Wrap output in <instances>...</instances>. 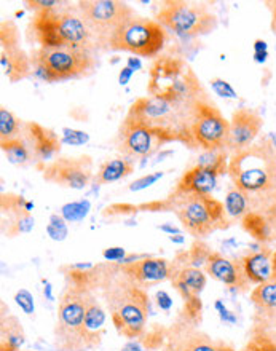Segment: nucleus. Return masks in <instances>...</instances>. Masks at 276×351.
<instances>
[{
  "label": "nucleus",
  "mask_w": 276,
  "mask_h": 351,
  "mask_svg": "<svg viewBox=\"0 0 276 351\" xmlns=\"http://www.w3.org/2000/svg\"><path fill=\"white\" fill-rule=\"evenodd\" d=\"M31 61L34 74L47 84L86 77L96 67L93 53L74 48H38Z\"/></svg>",
  "instance_id": "6e6552de"
},
{
  "label": "nucleus",
  "mask_w": 276,
  "mask_h": 351,
  "mask_svg": "<svg viewBox=\"0 0 276 351\" xmlns=\"http://www.w3.org/2000/svg\"><path fill=\"white\" fill-rule=\"evenodd\" d=\"M251 300L260 315L276 321V276L265 285H259L251 292Z\"/></svg>",
  "instance_id": "5701e85b"
},
{
  "label": "nucleus",
  "mask_w": 276,
  "mask_h": 351,
  "mask_svg": "<svg viewBox=\"0 0 276 351\" xmlns=\"http://www.w3.org/2000/svg\"><path fill=\"white\" fill-rule=\"evenodd\" d=\"M171 281L186 300V311L190 318H197L201 311L200 294L206 286V275L197 267H179L173 263Z\"/></svg>",
  "instance_id": "dca6fc26"
},
{
  "label": "nucleus",
  "mask_w": 276,
  "mask_h": 351,
  "mask_svg": "<svg viewBox=\"0 0 276 351\" xmlns=\"http://www.w3.org/2000/svg\"><path fill=\"white\" fill-rule=\"evenodd\" d=\"M241 271L251 285H265L275 278L273 251L264 246L259 251L249 252L238 261Z\"/></svg>",
  "instance_id": "6ab92c4d"
},
{
  "label": "nucleus",
  "mask_w": 276,
  "mask_h": 351,
  "mask_svg": "<svg viewBox=\"0 0 276 351\" xmlns=\"http://www.w3.org/2000/svg\"><path fill=\"white\" fill-rule=\"evenodd\" d=\"M267 42L265 40H255L254 42V53H260V51H267Z\"/></svg>",
  "instance_id": "8fccbe9b"
},
{
  "label": "nucleus",
  "mask_w": 276,
  "mask_h": 351,
  "mask_svg": "<svg viewBox=\"0 0 276 351\" xmlns=\"http://www.w3.org/2000/svg\"><path fill=\"white\" fill-rule=\"evenodd\" d=\"M273 339V343H275V348H276V335H275V337H272Z\"/></svg>",
  "instance_id": "13d9d810"
},
{
  "label": "nucleus",
  "mask_w": 276,
  "mask_h": 351,
  "mask_svg": "<svg viewBox=\"0 0 276 351\" xmlns=\"http://www.w3.org/2000/svg\"><path fill=\"white\" fill-rule=\"evenodd\" d=\"M2 150L3 154L7 155L8 162L14 165H26L31 162V158L34 157L31 147H29L27 143L23 138L2 143Z\"/></svg>",
  "instance_id": "c85d7f7f"
},
{
  "label": "nucleus",
  "mask_w": 276,
  "mask_h": 351,
  "mask_svg": "<svg viewBox=\"0 0 276 351\" xmlns=\"http://www.w3.org/2000/svg\"><path fill=\"white\" fill-rule=\"evenodd\" d=\"M264 126V119L258 112L248 107H241L234 112L230 120V138L227 152H240L253 145L258 141Z\"/></svg>",
  "instance_id": "2eb2a0df"
},
{
  "label": "nucleus",
  "mask_w": 276,
  "mask_h": 351,
  "mask_svg": "<svg viewBox=\"0 0 276 351\" xmlns=\"http://www.w3.org/2000/svg\"><path fill=\"white\" fill-rule=\"evenodd\" d=\"M273 270H275V276H276V251L273 252Z\"/></svg>",
  "instance_id": "4d7b16f0"
},
{
  "label": "nucleus",
  "mask_w": 276,
  "mask_h": 351,
  "mask_svg": "<svg viewBox=\"0 0 276 351\" xmlns=\"http://www.w3.org/2000/svg\"><path fill=\"white\" fill-rule=\"evenodd\" d=\"M225 211L227 216L234 219H241V221H243V217L251 211L248 197H246L240 189H236L235 185L225 195Z\"/></svg>",
  "instance_id": "cd10ccee"
},
{
  "label": "nucleus",
  "mask_w": 276,
  "mask_h": 351,
  "mask_svg": "<svg viewBox=\"0 0 276 351\" xmlns=\"http://www.w3.org/2000/svg\"><path fill=\"white\" fill-rule=\"evenodd\" d=\"M160 230L164 232V233H168L169 237H171V235H179V228L169 226V223H164V226H160Z\"/></svg>",
  "instance_id": "09e8293b"
},
{
  "label": "nucleus",
  "mask_w": 276,
  "mask_h": 351,
  "mask_svg": "<svg viewBox=\"0 0 276 351\" xmlns=\"http://www.w3.org/2000/svg\"><path fill=\"white\" fill-rule=\"evenodd\" d=\"M0 66H2L3 74L12 84L26 79L32 71L31 56L21 47L3 48L0 51Z\"/></svg>",
  "instance_id": "4be33fe9"
},
{
  "label": "nucleus",
  "mask_w": 276,
  "mask_h": 351,
  "mask_svg": "<svg viewBox=\"0 0 276 351\" xmlns=\"http://www.w3.org/2000/svg\"><path fill=\"white\" fill-rule=\"evenodd\" d=\"M77 5L81 19L93 34L96 50H110L114 37L136 16L134 10L120 0H84Z\"/></svg>",
  "instance_id": "1a4fd4ad"
},
{
  "label": "nucleus",
  "mask_w": 276,
  "mask_h": 351,
  "mask_svg": "<svg viewBox=\"0 0 276 351\" xmlns=\"http://www.w3.org/2000/svg\"><path fill=\"white\" fill-rule=\"evenodd\" d=\"M267 5L270 7V10H272V27L276 32V0L275 2H267Z\"/></svg>",
  "instance_id": "603ef678"
},
{
  "label": "nucleus",
  "mask_w": 276,
  "mask_h": 351,
  "mask_svg": "<svg viewBox=\"0 0 276 351\" xmlns=\"http://www.w3.org/2000/svg\"><path fill=\"white\" fill-rule=\"evenodd\" d=\"M182 351H235L230 345H225L224 342H217V340H212L210 337H205V335H197L188 340L186 347Z\"/></svg>",
  "instance_id": "2f4dec72"
},
{
  "label": "nucleus",
  "mask_w": 276,
  "mask_h": 351,
  "mask_svg": "<svg viewBox=\"0 0 276 351\" xmlns=\"http://www.w3.org/2000/svg\"><path fill=\"white\" fill-rule=\"evenodd\" d=\"M214 306H216V310L219 311L221 319L224 321V323H229V324H235V323H236V316H235L234 313H231V311L227 310V306L224 305V302H222V300H216Z\"/></svg>",
  "instance_id": "79ce46f5"
},
{
  "label": "nucleus",
  "mask_w": 276,
  "mask_h": 351,
  "mask_svg": "<svg viewBox=\"0 0 276 351\" xmlns=\"http://www.w3.org/2000/svg\"><path fill=\"white\" fill-rule=\"evenodd\" d=\"M104 323H105V311L103 306L98 304V300L95 299V295L90 294L88 304H86V311H85V330L95 348L98 347L101 342V335H103V330H104Z\"/></svg>",
  "instance_id": "b1692460"
},
{
  "label": "nucleus",
  "mask_w": 276,
  "mask_h": 351,
  "mask_svg": "<svg viewBox=\"0 0 276 351\" xmlns=\"http://www.w3.org/2000/svg\"><path fill=\"white\" fill-rule=\"evenodd\" d=\"M133 72H134V71L129 69V67H123L122 72H120V77H118L120 84H122V85H127L128 82H129V79H131Z\"/></svg>",
  "instance_id": "49530a36"
},
{
  "label": "nucleus",
  "mask_w": 276,
  "mask_h": 351,
  "mask_svg": "<svg viewBox=\"0 0 276 351\" xmlns=\"http://www.w3.org/2000/svg\"><path fill=\"white\" fill-rule=\"evenodd\" d=\"M231 182L248 197L251 211L264 214L276 199V149L267 138L231 154Z\"/></svg>",
  "instance_id": "f257e3e1"
},
{
  "label": "nucleus",
  "mask_w": 276,
  "mask_h": 351,
  "mask_svg": "<svg viewBox=\"0 0 276 351\" xmlns=\"http://www.w3.org/2000/svg\"><path fill=\"white\" fill-rule=\"evenodd\" d=\"M241 351H276L273 339L265 332L255 334Z\"/></svg>",
  "instance_id": "f704fd0d"
},
{
  "label": "nucleus",
  "mask_w": 276,
  "mask_h": 351,
  "mask_svg": "<svg viewBox=\"0 0 276 351\" xmlns=\"http://www.w3.org/2000/svg\"><path fill=\"white\" fill-rule=\"evenodd\" d=\"M241 223H243L244 230L248 232L255 241L260 243V245H267V243L273 241L272 230H270L268 222H267V219H265L264 214L249 211L243 217Z\"/></svg>",
  "instance_id": "bb28decb"
},
{
  "label": "nucleus",
  "mask_w": 276,
  "mask_h": 351,
  "mask_svg": "<svg viewBox=\"0 0 276 351\" xmlns=\"http://www.w3.org/2000/svg\"><path fill=\"white\" fill-rule=\"evenodd\" d=\"M229 152L227 150H216V152H205L198 160L200 167H205L217 176L229 173Z\"/></svg>",
  "instance_id": "7c9ffc66"
},
{
  "label": "nucleus",
  "mask_w": 276,
  "mask_h": 351,
  "mask_svg": "<svg viewBox=\"0 0 276 351\" xmlns=\"http://www.w3.org/2000/svg\"><path fill=\"white\" fill-rule=\"evenodd\" d=\"M134 171V162L127 157L114 158L105 162L99 171L95 176V185H103L109 182H117V180L127 178Z\"/></svg>",
  "instance_id": "393cba45"
},
{
  "label": "nucleus",
  "mask_w": 276,
  "mask_h": 351,
  "mask_svg": "<svg viewBox=\"0 0 276 351\" xmlns=\"http://www.w3.org/2000/svg\"><path fill=\"white\" fill-rule=\"evenodd\" d=\"M105 295L117 332L127 339H138L144 332L149 315V297L139 282L122 268Z\"/></svg>",
  "instance_id": "20e7f679"
},
{
  "label": "nucleus",
  "mask_w": 276,
  "mask_h": 351,
  "mask_svg": "<svg viewBox=\"0 0 276 351\" xmlns=\"http://www.w3.org/2000/svg\"><path fill=\"white\" fill-rule=\"evenodd\" d=\"M127 67H129L131 71H139L142 64H140L139 58H128V62H127Z\"/></svg>",
  "instance_id": "de8ad7c7"
},
{
  "label": "nucleus",
  "mask_w": 276,
  "mask_h": 351,
  "mask_svg": "<svg viewBox=\"0 0 276 351\" xmlns=\"http://www.w3.org/2000/svg\"><path fill=\"white\" fill-rule=\"evenodd\" d=\"M168 206L176 213L186 232L195 238H206L227 227L225 206L211 195L173 192Z\"/></svg>",
  "instance_id": "0eeeda50"
},
{
  "label": "nucleus",
  "mask_w": 276,
  "mask_h": 351,
  "mask_svg": "<svg viewBox=\"0 0 276 351\" xmlns=\"http://www.w3.org/2000/svg\"><path fill=\"white\" fill-rule=\"evenodd\" d=\"M43 285H45V295H47L50 300H53V295H51V285H50V282H48L47 280H43Z\"/></svg>",
  "instance_id": "6e6d98bb"
},
{
  "label": "nucleus",
  "mask_w": 276,
  "mask_h": 351,
  "mask_svg": "<svg viewBox=\"0 0 276 351\" xmlns=\"http://www.w3.org/2000/svg\"><path fill=\"white\" fill-rule=\"evenodd\" d=\"M205 270L208 275L214 280L224 282L225 286L234 287V289H248L251 282L246 280V276L241 271L238 261L231 262L221 256L219 252H211L205 262Z\"/></svg>",
  "instance_id": "f3484780"
},
{
  "label": "nucleus",
  "mask_w": 276,
  "mask_h": 351,
  "mask_svg": "<svg viewBox=\"0 0 276 351\" xmlns=\"http://www.w3.org/2000/svg\"><path fill=\"white\" fill-rule=\"evenodd\" d=\"M21 120H18L8 109L0 107V141L7 143L21 138Z\"/></svg>",
  "instance_id": "c756f323"
},
{
  "label": "nucleus",
  "mask_w": 276,
  "mask_h": 351,
  "mask_svg": "<svg viewBox=\"0 0 276 351\" xmlns=\"http://www.w3.org/2000/svg\"><path fill=\"white\" fill-rule=\"evenodd\" d=\"M267 60H268V51L254 53V61H255V62H265Z\"/></svg>",
  "instance_id": "864d4df0"
},
{
  "label": "nucleus",
  "mask_w": 276,
  "mask_h": 351,
  "mask_svg": "<svg viewBox=\"0 0 276 351\" xmlns=\"http://www.w3.org/2000/svg\"><path fill=\"white\" fill-rule=\"evenodd\" d=\"M163 178V173H155V174H147V176H142V178L134 180V182L129 185V190L131 192H139V190H144L150 187V185H153L155 182H157L158 179Z\"/></svg>",
  "instance_id": "ea45409f"
},
{
  "label": "nucleus",
  "mask_w": 276,
  "mask_h": 351,
  "mask_svg": "<svg viewBox=\"0 0 276 351\" xmlns=\"http://www.w3.org/2000/svg\"><path fill=\"white\" fill-rule=\"evenodd\" d=\"M265 219H267L270 230H272V238L276 241V199L267 208V211L264 213Z\"/></svg>",
  "instance_id": "37998d69"
},
{
  "label": "nucleus",
  "mask_w": 276,
  "mask_h": 351,
  "mask_svg": "<svg viewBox=\"0 0 276 351\" xmlns=\"http://www.w3.org/2000/svg\"><path fill=\"white\" fill-rule=\"evenodd\" d=\"M62 134H64V143L71 144V145H81L88 143L90 136L84 133V131H77V130H69L64 128L62 130Z\"/></svg>",
  "instance_id": "58836bf2"
},
{
  "label": "nucleus",
  "mask_w": 276,
  "mask_h": 351,
  "mask_svg": "<svg viewBox=\"0 0 276 351\" xmlns=\"http://www.w3.org/2000/svg\"><path fill=\"white\" fill-rule=\"evenodd\" d=\"M200 102H171L158 97H140L128 112L164 143L181 141L193 147L192 126Z\"/></svg>",
  "instance_id": "f03ea898"
},
{
  "label": "nucleus",
  "mask_w": 276,
  "mask_h": 351,
  "mask_svg": "<svg viewBox=\"0 0 276 351\" xmlns=\"http://www.w3.org/2000/svg\"><path fill=\"white\" fill-rule=\"evenodd\" d=\"M29 34L40 48H74L91 53L96 50L93 34L80 13L71 7L38 10L29 24Z\"/></svg>",
  "instance_id": "7ed1b4c3"
},
{
  "label": "nucleus",
  "mask_w": 276,
  "mask_h": 351,
  "mask_svg": "<svg viewBox=\"0 0 276 351\" xmlns=\"http://www.w3.org/2000/svg\"><path fill=\"white\" fill-rule=\"evenodd\" d=\"M103 256H104V259L120 263L125 259V257H127V252H125L123 247H108V250L103 252Z\"/></svg>",
  "instance_id": "c03bdc74"
},
{
  "label": "nucleus",
  "mask_w": 276,
  "mask_h": 351,
  "mask_svg": "<svg viewBox=\"0 0 276 351\" xmlns=\"http://www.w3.org/2000/svg\"><path fill=\"white\" fill-rule=\"evenodd\" d=\"M122 268L139 285L164 281L168 278L171 280L173 275L171 263L166 259H158V257H145V259L127 263Z\"/></svg>",
  "instance_id": "aec40b11"
},
{
  "label": "nucleus",
  "mask_w": 276,
  "mask_h": 351,
  "mask_svg": "<svg viewBox=\"0 0 276 351\" xmlns=\"http://www.w3.org/2000/svg\"><path fill=\"white\" fill-rule=\"evenodd\" d=\"M163 144L166 143L162 138H158L153 131H150L147 126L139 123L131 117H125L122 125H120L117 150L123 157L129 160L147 158Z\"/></svg>",
  "instance_id": "ddd939ff"
},
{
  "label": "nucleus",
  "mask_w": 276,
  "mask_h": 351,
  "mask_svg": "<svg viewBox=\"0 0 276 351\" xmlns=\"http://www.w3.org/2000/svg\"><path fill=\"white\" fill-rule=\"evenodd\" d=\"M157 304H158L160 308L164 310V311H168L173 306V299H171V297H169L168 292L158 291L157 292Z\"/></svg>",
  "instance_id": "a18cd8bd"
},
{
  "label": "nucleus",
  "mask_w": 276,
  "mask_h": 351,
  "mask_svg": "<svg viewBox=\"0 0 276 351\" xmlns=\"http://www.w3.org/2000/svg\"><path fill=\"white\" fill-rule=\"evenodd\" d=\"M169 240H171L173 243H177V245H182V243L186 241V238H184L181 233H179V235H171V237H169Z\"/></svg>",
  "instance_id": "5fc2aeb1"
},
{
  "label": "nucleus",
  "mask_w": 276,
  "mask_h": 351,
  "mask_svg": "<svg viewBox=\"0 0 276 351\" xmlns=\"http://www.w3.org/2000/svg\"><path fill=\"white\" fill-rule=\"evenodd\" d=\"M47 233L51 237V240H55V241L66 240L67 226H66L64 217L53 214V216L50 217V223H48V227H47Z\"/></svg>",
  "instance_id": "c9c22d12"
},
{
  "label": "nucleus",
  "mask_w": 276,
  "mask_h": 351,
  "mask_svg": "<svg viewBox=\"0 0 276 351\" xmlns=\"http://www.w3.org/2000/svg\"><path fill=\"white\" fill-rule=\"evenodd\" d=\"M158 23L177 36L201 37L217 27V16L206 5L169 0L160 5Z\"/></svg>",
  "instance_id": "9d476101"
},
{
  "label": "nucleus",
  "mask_w": 276,
  "mask_h": 351,
  "mask_svg": "<svg viewBox=\"0 0 276 351\" xmlns=\"http://www.w3.org/2000/svg\"><path fill=\"white\" fill-rule=\"evenodd\" d=\"M0 43L3 48L19 47V32L18 27L12 21H3L2 29H0Z\"/></svg>",
  "instance_id": "72a5a7b5"
},
{
  "label": "nucleus",
  "mask_w": 276,
  "mask_h": 351,
  "mask_svg": "<svg viewBox=\"0 0 276 351\" xmlns=\"http://www.w3.org/2000/svg\"><path fill=\"white\" fill-rule=\"evenodd\" d=\"M29 8L36 10H50V8H58L61 7L62 2H58V0H31V2H27Z\"/></svg>",
  "instance_id": "a19ab883"
},
{
  "label": "nucleus",
  "mask_w": 276,
  "mask_h": 351,
  "mask_svg": "<svg viewBox=\"0 0 276 351\" xmlns=\"http://www.w3.org/2000/svg\"><path fill=\"white\" fill-rule=\"evenodd\" d=\"M23 139L31 147L34 157L42 160V162L51 160L61 149V141L58 139V136L51 130L43 128L42 125L36 123V121H29V123L24 125Z\"/></svg>",
  "instance_id": "a211bd4d"
},
{
  "label": "nucleus",
  "mask_w": 276,
  "mask_h": 351,
  "mask_svg": "<svg viewBox=\"0 0 276 351\" xmlns=\"http://www.w3.org/2000/svg\"><path fill=\"white\" fill-rule=\"evenodd\" d=\"M147 93L150 97L171 102H201L208 101L206 93L184 60L162 56L150 69Z\"/></svg>",
  "instance_id": "39448f33"
},
{
  "label": "nucleus",
  "mask_w": 276,
  "mask_h": 351,
  "mask_svg": "<svg viewBox=\"0 0 276 351\" xmlns=\"http://www.w3.org/2000/svg\"><path fill=\"white\" fill-rule=\"evenodd\" d=\"M91 209V204L88 199H81V202H74L69 204H64L61 209L62 217L66 222H79L88 216Z\"/></svg>",
  "instance_id": "473e14b6"
},
{
  "label": "nucleus",
  "mask_w": 276,
  "mask_h": 351,
  "mask_svg": "<svg viewBox=\"0 0 276 351\" xmlns=\"http://www.w3.org/2000/svg\"><path fill=\"white\" fill-rule=\"evenodd\" d=\"M43 179L74 190H81L93 179V162L88 155L77 158H58L43 168Z\"/></svg>",
  "instance_id": "4468645a"
},
{
  "label": "nucleus",
  "mask_w": 276,
  "mask_h": 351,
  "mask_svg": "<svg viewBox=\"0 0 276 351\" xmlns=\"http://www.w3.org/2000/svg\"><path fill=\"white\" fill-rule=\"evenodd\" d=\"M211 86H212V90L216 91L217 96L229 97V99H235V97H238V95H236V91L234 90V86H231L229 82H225V80H222V79H212L211 80Z\"/></svg>",
  "instance_id": "4c0bfd02"
},
{
  "label": "nucleus",
  "mask_w": 276,
  "mask_h": 351,
  "mask_svg": "<svg viewBox=\"0 0 276 351\" xmlns=\"http://www.w3.org/2000/svg\"><path fill=\"white\" fill-rule=\"evenodd\" d=\"M24 343H26V335L21 323L14 316L3 318L0 329V351H23Z\"/></svg>",
  "instance_id": "a878e982"
},
{
  "label": "nucleus",
  "mask_w": 276,
  "mask_h": 351,
  "mask_svg": "<svg viewBox=\"0 0 276 351\" xmlns=\"http://www.w3.org/2000/svg\"><path fill=\"white\" fill-rule=\"evenodd\" d=\"M14 300L19 308H21L26 315L34 313V297L27 289H19L16 294H14Z\"/></svg>",
  "instance_id": "e433bc0d"
},
{
  "label": "nucleus",
  "mask_w": 276,
  "mask_h": 351,
  "mask_svg": "<svg viewBox=\"0 0 276 351\" xmlns=\"http://www.w3.org/2000/svg\"><path fill=\"white\" fill-rule=\"evenodd\" d=\"M91 292L84 282L75 280L60 300L55 342L60 351H91L95 347L85 330V311Z\"/></svg>",
  "instance_id": "423d86ee"
},
{
  "label": "nucleus",
  "mask_w": 276,
  "mask_h": 351,
  "mask_svg": "<svg viewBox=\"0 0 276 351\" xmlns=\"http://www.w3.org/2000/svg\"><path fill=\"white\" fill-rule=\"evenodd\" d=\"M230 138V121L210 101L198 104L197 117L192 126L193 147L198 145L205 152L227 150Z\"/></svg>",
  "instance_id": "f8f14e48"
},
{
  "label": "nucleus",
  "mask_w": 276,
  "mask_h": 351,
  "mask_svg": "<svg viewBox=\"0 0 276 351\" xmlns=\"http://www.w3.org/2000/svg\"><path fill=\"white\" fill-rule=\"evenodd\" d=\"M164 40L166 34L158 21L134 16L110 42V50L128 51L136 56L150 58L162 51Z\"/></svg>",
  "instance_id": "9b49d317"
},
{
  "label": "nucleus",
  "mask_w": 276,
  "mask_h": 351,
  "mask_svg": "<svg viewBox=\"0 0 276 351\" xmlns=\"http://www.w3.org/2000/svg\"><path fill=\"white\" fill-rule=\"evenodd\" d=\"M217 176L214 171L205 167H193L192 169L182 176L179 180L174 192L176 193H198V195H211L217 184Z\"/></svg>",
  "instance_id": "412c9836"
},
{
  "label": "nucleus",
  "mask_w": 276,
  "mask_h": 351,
  "mask_svg": "<svg viewBox=\"0 0 276 351\" xmlns=\"http://www.w3.org/2000/svg\"><path fill=\"white\" fill-rule=\"evenodd\" d=\"M120 351H142V348L138 342H128Z\"/></svg>",
  "instance_id": "3c124183"
}]
</instances>
